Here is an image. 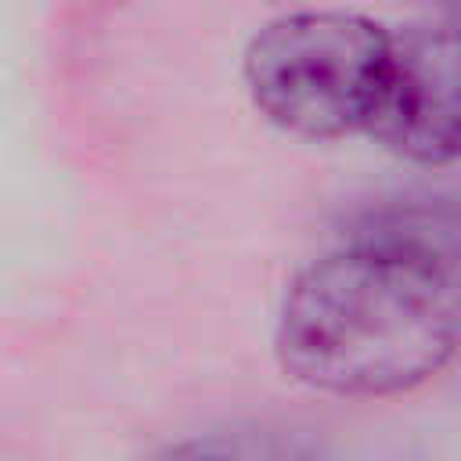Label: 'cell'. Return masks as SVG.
Returning a JSON list of instances; mask_svg holds the SVG:
<instances>
[{
	"label": "cell",
	"mask_w": 461,
	"mask_h": 461,
	"mask_svg": "<svg viewBox=\"0 0 461 461\" xmlns=\"http://www.w3.org/2000/svg\"><path fill=\"white\" fill-rule=\"evenodd\" d=\"M461 342V209L425 198L375 212L306 263L277 310L288 378L349 400L429 382Z\"/></svg>",
	"instance_id": "cell-1"
},
{
	"label": "cell",
	"mask_w": 461,
	"mask_h": 461,
	"mask_svg": "<svg viewBox=\"0 0 461 461\" xmlns=\"http://www.w3.org/2000/svg\"><path fill=\"white\" fill-rule=\"evenodd\" d=\"M393 32L353 11H295L267 22L241 79L263 119L285 133L335 140L367 133L389 72Z\"/></svg>",
	"instance_id": "cell-2"
},
{
	"label": "cell",
	"mask_w": 461,
	"mask_h": 461,
	"mask_svg": "<svg viewBox=\"0 0 461 461\" xmlns=\"http://www.w3.org/2000/svg\"><path fill=\"white\" fill-rule=\"evenodd\" d=\"M367 133L407 162H461V29L393 32L389 72Z\"/></svg>",
	"instance_id": "cell-3"
},
{
	"label": "cell",
	"mask_w": 461,
	"mask_h": 461,
	"mask_svg": "<svg viewBox=\"0 0 461 461\" xmlns=\"http://www.w3.org/2000/svg\"><path fill=\"white\" fill-rule=\"evenodd\" d=\"M447 4H450V7L457 11V18H461V0H447Z\"/></svg>",
	"instance_id": "cell-4"
}]
</instances>
